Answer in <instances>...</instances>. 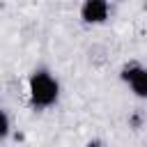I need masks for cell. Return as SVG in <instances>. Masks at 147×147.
Listing matches in <instances>:
<instances>
[{
  "mask_svg": "<svg viewBox=\"0 0 147 147\" xmlns=\"http://www.w3.org/2000/svg\"><path fill=\"white\" fill-rule=\"evenodd\" d=\"M28 90H30V101L34 108H48L57 101L60 96V85L57 80L48 74V71H34L30 76V83H28Z\"/></svg>",
  "mask_w": 147,
  "mask_h": 147,
  "instance_id": "1",
  "label": "cell"
},
{
  "mask_svg": "<svg viewBox=\"0 0 147 147\" xmlns=\"http://www.w3.org/2000/svg\"><path fill=\"white\" fill-rule=\"evenodd\" d=\"M145 9H147V2H145Z\"/></svg>",
  "mask_w": 147,
  "mask_h": 147,
  "instance_id": "5",
  "label": "cell"
},
{
  "mask_svg": "<svg viewBox=\"0 0 147 147\" xmlns=\"http://www.w3.org/2000/svg\"><path fill=\"white\" fill-rule=\"evenodd\" d=\"M108 0H85L80 7V16L85 23H103L108 18Z\"/></svg>",
  "mask_w": 147,
  "mask_h": 147,
  "instance_id": "3",
  "label": "cell"
},
{
  "mask_svg": "<svg viewBox=\"0 0 147 147\" xmlns=\"http://www.w3.org/2000/svg\"><path fill=\"white\" fill-rule=\"evenodd\" d=\"M122 80L131 87L136 96H147V69L140 64H129L122 69Z\"/></svg>",
  "mask_w": 147,
  "mask_h": 147,
  "instance_id": "2",
  "label": "cell"
},
{
  "mask_svg": "<svg viewBox=\"0 0 147 147\" xmlns=\"http://www.w3.org/2000/svg\"><path fill=\"white\" fill-rule=\"evenodd\" d=\"M9 133V117L5 110H0V138H5Z\"/></svg>",
  "mask_w": 147,
  "mask_h": 147,
  "instance_id": "4",
  "label": "cell"
}]
</instances>
